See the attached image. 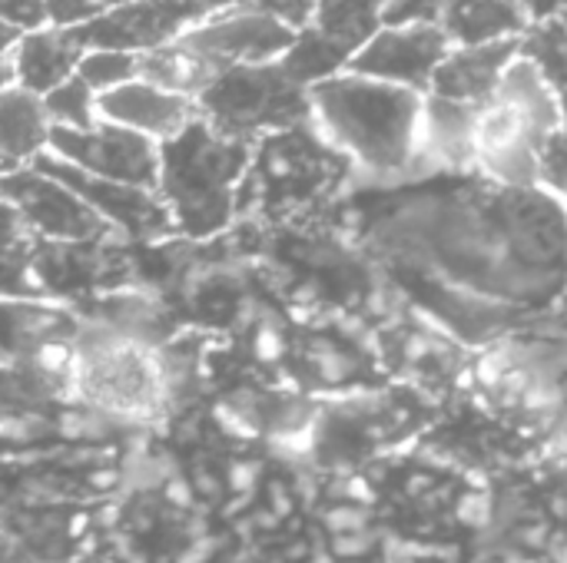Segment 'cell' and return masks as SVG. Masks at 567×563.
<instances>
[{"label": "cell", "mask_w": 567, "mask_h": 563, "mask_svg": "<svg viewBox=\"0 0 567 563\" xmlns=\"http://www.w3.org/2000/svg\"><path fill=\"white\" fill-rule=\"evenodd\" d=\"M309 116L326 143L372 173H399L415 159L422 96L359 73H336L306 90Z\"/></svg>", "instance_id": "6da1fadb"}, {"label": "cell", "mask_w": 567, "mask_h": 563, "mask_svg": "<svg viewBox=\"0 0 567 563\" xmlns=\"http://www.w3.org/2000/svg\"><path fill=\"white\" fill-rule=\"evenodd\" d=\"M193 103L209 129L239 143L262 129H286L309 119L306 90H299L276 60L216 73Z\"/></svg>", "instance_id": "7a4b0ae2"}, {"label": "cell", "mask_w": 567, "mask_h": 563, "mask_svg": "<svg viewBox=\"0 0 567 563\" xmlns=\"http://www.w3.org/2000/svg\"><path fill=\"white\" fill-rule=\"evenodd\" d=\"M50 146L60 163L86 176L136 189L159 183V149L140 133L96 119L90 129H50Z\"/></svg>", "instance_id": "3957f363"}, {"label": "cell", "mask_w": 567, "mask_h": 563, "mask_svg": "<svg viewBox=\"0 0 567 563\" xmlns=\"http://www.w3.org/2000/svg\"><path fill=\"white\" fill-rule=\"evenodd\" d=\"M296 30L279 23L276 17L239 3L229 7L199 27L176 37L199 63H206L213 73H223L229 66H252V63H272L286 53Z\"/></svg>", "instance_id": "277c9868"}, {"label": "cell", "mask_w": 567, "mask_h": 563, "mask_svg": "<svg viewBox=\"0 0 567 563\" xmlns=\"http://www.w3.org/2000/svg\"><path fill=\"white\" fill-rule=\"evenodd\" d=\"M452 50L449 37L439 23H402V27H379V33L352 53L349 73L402 86V90H429L435 66Z\"/></svg>", "instance_id": "5b68a950"}, {"label": "cell", "mask_w": 567, "mask_h": 563, "mask_svg": "<svg viewBox=\"0 0 567 563\" xmlns=\"http://www.w3.org/2000/svg\"><path fill=\"white\" fill-rule=\"evenodd\" d=\"M96 119L140 133L146 139H173L196 119V103L176 93H166L146 80H130L106 93H96Z\"/></svg>", "instance_id": "8992f818"}, {"label": "cell", "mask_w": 567, "mask_h": 563, "mask_svg": "<svg viewBox=\"0 0 567 563\" xmlns=\"http://www.w3.org/2000/svg\"><path fill=\"white\" fill-rule=\"evenodd\" d=\"M522 40V37H518ZM518 40L452 46L445 60L435 66L429 93L442 100H455L465 106H482L495 93L505 66L518 56Z\"/></svg>", "instance_id": "52a82bcc"}, {"label": "cell", "mask_w": 567, "mask_h": 563, "mask_svg": "<svg viewBox=\"0 0 567 563\" xmlns=\"http://www.w3.org/2000/svg\"><path fill=\"white\" fill-rule=\"evenodd\" d=\"M7 56L13 70V83L27 93L43 96L76 73L83 46L73 40L70 30L37 27L30 33H20Z\"/></svg>", "instance_id": "ba28073f"}, {"label": "cell", "mask_w": 567, "mask_h": 563, "mask_svg": "<svg viewBox=\"0 0 567 563\" xmlns=\"http://www.w3.org/2000/svg\"><path fill=\"white\" fill-rule=\"evenodd\" d=\"M439 27L452 46H475L518 40L532 27V20L518 0H449Z\"/></svg>", "instance_id": "9c48e42d"}, {"label": "cell", "mask_w": 567, "mask_h": 563, "mask_svg": "<svg viewBox=\"0 0 567 563\" xmlns=\"http://www.w3.org/2000/svg\"><path fill=\"white\" fill-rule=\"evenodd\" d=\"M50 119L37 93L20 90L17 83L0 90V159L23 163L43 156L50 146Z\"/></svg>", "instance_id": "30bf717a"}, {"label": "cell", "mask_w": 567, "mask_h": 563, "mask_svg": "<svg viewBox=\"0 0 567 563\" xmlns=\"http://www.w3.org/2000/svg\"><path fill=\"white\" fill-rule=\"evenodd\" d=\"M306 27H312L352 60V53L379 33L382 0H316V10Z\"/></svg>", "instance_id": "8fae6325"}, {"label": "cell", "mask_w": 567, "mask_h": 563, "mask_svg": "<svg viewBox=\"0 0 567 563\" xmlns=\"http://www.w3.org/2000/svg\"><path fill=\"white\" fill-rule=\"evenodd\" d=\"M276 63H279V70L299 90H309V86H316V83L342 73L349 66V53H342L339 46H332L312 27H302V30H296L292 43L286 46V53Z\"/></svg>", "instance_id": "7c38bea8"}, {"label": "cell", "mask_w": 567, "mask_h": 563, "mask_svg": "<svg viewBox=\"0 0 567 563\" xmlns=\"http://www.w3.org/2000/svg\"><path fill=\"white\" fill-rule=\"evenodd\" d=\"M518 56L528 60L555 93H561V83H565V20L551 17V20L532 23L518 40Z\"/></svg>", "instance_id": "4fadbf2b"}, {"label": "cell", "mask_w": 567, "mask_h": 563, "mask_svg": "<svg viewBox=\"0 0 567 563\" xmlns=\"http://www.w3.org/2000/svg\"><path fill=\"white\" fill-rule=\"evenodd\" d=\"M40 100L53 129H90L96 123V93L80 76L63 80Z\"/></svg>", "instance_id": "5bb4252c"}, {"label": "cell", "mask_w": 567, "mask_h": 563, "mask_svg": "<svg viewBox=\"0 0 567 563\" xmlns=\"http://www.w3.org/2000/svg\"><path fill=\"white\" fill-rule=\"evenodd\" d=\"M93 93H106L113 86H123L130 80H136V53H123V50H83L76 73Z\"/></svg>", "instance_id": "9a60e30c"}, {"label": "cell", "mask_w": 567, "mask_h": 563, "mask_svg": "<svg viewBox=\"0 0 567 563\" xmlns=\"http://www.w3.org/2000/svg\"><path fill=\"white\" fill-rule=\"evenodd\" d=\"M123 0H47V7H43V27L76 30V27L103 17V13H110Z\"/></svg>", "instance_id": "2e32d148"}, {"label": "cell", "mask_w": 567, "mask_h": 563, "mask_svg": "<svg viewBox=\"0 0 567 563\" xmlns=\"http://www.w3.org/2000/svg\"><path fill=\"white\" fill-rule=\"evenodd\" d=\"M449 0H382V27L439 23Z\"/></svg>", "instance_id": "e0dca14e"}, {"label": "cell", "mask_w": 567, "mask_h": 563, "mask_svg": "<svg viewBox=\"0 0 567 563\" xmlns=\"http://www.w3.org/2000/svg\"><path fill=\"white\" fill-rule=\"evenodd\" d=\"M249 7L276 17L279 23H286L289 30H302L316 10V0H246Z\"/></svg>", "instance_id": "ac0fdd59"}, {"label": "cell", "mask_w": 567, "mask_h": 563, "mask_svg": "<svg viewBox=\"0 0 567 563\" xmlns=\"http://www.w3.org/2000/svg\"><path fill=\"white\" fill-rule=\"evenodd\" d=\"M43 7L47 0H0V20L17 33H30L43 27Z\"/></svg>", "instance_id": "d6986e66"}, {"label": "cell", "mask_w": 567, "mask_h": 563, "mask_svg": "<svg viewBox=\"0 0 567 563\" xmlns=\"http://www.w3.org/2000/svg\"><path fill=\"white\" fill-rule=\"evenodd\" d=\"M492 514H495L492 498L482 494V491L465 494V498L458 501V511H455V518H458L462 524H468V528H485V524L492 521Z\"/></svg>", "instance_id": "ffe728a7"}, {"label": "cell", "mask_w": 567, "mask_h": 563, "mask_svg": "<svg viewBox=\"0 0 567 563\" xmlns=\"http://www.w3.org/2000/svg\"><path fill=\"white\" fill-rule=\"evenodd\" d=\"M312 362H316L319 375L329 378V382H342V378H349V372H352V362H349L339 348H329V345H316Z\"/></svg>", "instance_id": "44dd1931"}, {"label": "cell", "mask_w": 567, "mask_h": 563, "mask_svg": "<svg viewBox=\"0 0 567 563\" xmlns=\"http://www.w3.org/2000/svg\"><path fill=\"white\" fill-rule=\"evenodd\" d=\"M326 528L332 531V534H352V531H362V528H369V511L365 508H332L329 514H326Z\"/></svg>", "instance_id": "7402d4cb"}, {"label": "cell", "mask_w": 567, "mask_h": 563, "mask_svg": "<svg viewBox=\"0 0 567 563\" xmlns=\"http://www.w3.org/2000/svg\"><path fill=\"white\" fill-rule=\"evenodd\" d=\"M375 548V538H372V531L369 528H362V531H352V534H336V541H332V551L339 554V557H362V554H369Z\"/></svg>", "instance_id": "603a6c76"}, {"label": "cell", "mask_w": 567, "mask_h": 563, "mask_svg": "<svg viewBox=\"0 0 567 563\" xmlns=\"http://www.w3.org/2000/svg\"><path fill=\"white\" fill-rule=\"evenodd\" d=\"M37 435H40V428H33L30 418H23V415H0V438L3 441L23 445V441H33Z\"/></svg>", "instance_id": "cb8c5ba5"}, {"label": "cell", "mask_w": 567, "mask_h": 563, "mask_svg": "<svg viewBox=\"0 0 567 563\" xmlns=\"http://www.w3.org/2000/svg\"><path fill=\"white\" fill-rule=\"evenodd\" d=\"M282 348H286V342H282V335H279L272 325H262V329L256 332L252 352H256L259 362H279V358H282Z\"/></svg>", "instance_id": "d4e9b609"}, {"label": "cell", "mask_w": 567, "mask_h": 563, "mask_svg": "<svg viewBox=\"0 0 567 563\" xmlns=\"http://www.w3.org/2000/svg\"><path fill=\"white\" fill-rule=\"evenodd\" d=\"M522 10L528 13L532 23H542V20H551V17H561V3L565 0H518Z\"/></svg>", "instance_id": "484cf974"}, {"label": "cell", "mask_w": 567, "mask_h": 563, "mask_svg": "<svg viewBox=\"0 0 567 563\" xmlns=\"http://www.w3.org/2000/svg\"><path fill=\"white\" fill-rule=\"evenodd\" d=\"M256 475H259V468H256V465H249V461L233 465V471H229V484H233V491L249 494V491H252V484H256Z\"/></svg>", "instance_id": "4316f807"}, {"label": "cell", "mask_w": 567, "mask_h": 563, "mask_svg": "<svg viewBox=\"0 0 567 563\" xmlns=\"http://www.w3.org/2000/svg\"><path fill=\"white\" fill-rule=\"evenodd\" d=\"M163 491H166V501H169V504H176V508H189V504H193V494H196V491H193V484H189V481H183V478H169Z\"/></svg>", "instance_id": "83f0119b"}, {"label": "cell", "mask_w": 567, "mask_h": 563, "mask_svg": "<svg viewBox=\"0 0 567 563\" xmlns=\"http://www.w3.org/2000/svg\"><path fill=\"white\" fill-rule=\"evenodd\" d=\"M17 37H20V33H17L13 27H7V23L0 20V56H7V53H10V46L17 43Z\"/></svg>", "instance_id": "f1b7e54d"}, {"label": "cell", "mask_w": 567, "mask_h": 563, "mask_svg": "<svg viewBox=\"0 0 567 563\" xmlns=\"http://www.w3.org/2000/svg\"><path fill=\"white\" fill-rule=\"evenodd\" d=\"M13 86V70H10V56H0V90Z\"/></svg>", "instance_id": "f546056e"}, {"label": "cell", "mask_w": 567, "mask_h": 563, "mask_svg": "<svg viewBox=\"0 0 567 563\" xmlns=\"http://www.w3.org/2000/svg\"><path fill=\"white\" fill-rule=\"evenodd\" d=\"M312 563H336V561H332L329 554H316V557H312Z\"/></svg>", "instance_id": "4dcf8cb0"}]
</instances>
